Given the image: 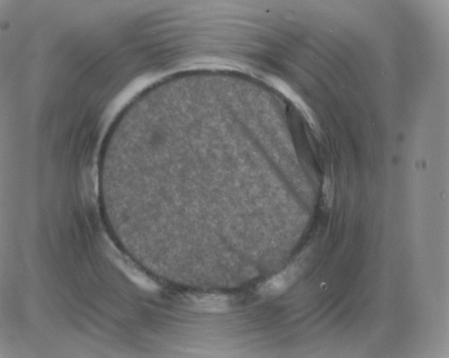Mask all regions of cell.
Instances as JSON below:
<instances>
[{
	"label": "cell",
	"mask_w": 449,
	"mask_h": 358,
	"mask_svg": "<svg viewBox=\"0 0 449 358\" xmlns=\"http://www.w3.org/2000/svg\"><path fill=\"white\" fill-rule=\"evenodd\" d=\"M192 305L197 309L212 313L226 311L229 307V298L221 293H199L191 297Z\"/></svg>",
	"instance_id": "cell-3"
},
{
	"label": "cell",
	"mask_w": 449,
	"mask_h": 358,
	"mask_svg": "<svg viewBox=\"0 0 449 358\" xmlns=\"http://www.w3.org/2000/svg\"><path fill=\"white\" fill-rule=\"evenodd\" d=\"M300 269L291 266L265 281L260 288V293L266 296H275L288 289L297 279Z\"/></svg>",
	"instance_id": "cell-1"
},
{
	"label": "cell",
	"mask_w": 449,
	"mask_h": 358,
	"mask_svg": "<svg viewBox=\"0 0 449 358\" xmlns=\"http://www.w3.org/2000/svg\"><path fill=\"white\" fill-rule=\"evenodd\" d=\"M114 262L125 275L140 288L153 292L159 289L157 284L140 270L131 261L116 257Z\"/></svg>",
	"instance_id": "cell-2"
}]
</instances>
